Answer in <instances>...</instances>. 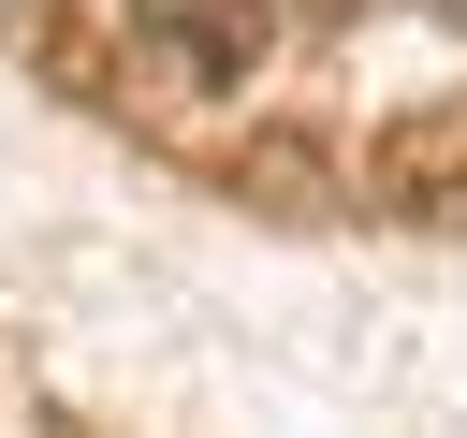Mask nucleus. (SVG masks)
<instances>
[{
  "label": "nucleus",
  "instance_id": "f257e3e1",
  "mask_svg": "<svg viewBox=\"0 0 467 438\" xmlns=\"http://www.w3.org/2000/svg\"><path fill=\"white\" fill-rule=\"evenodd\" d=\"M117 15H131L146 73H175V88H248L277 44V0H117Z\"/></svg>",
  "mask_w": 467,
  "mask_h": 438
},
{
  "label": "nucleus",
  "instance_id": "f03ea898",
  "mask_svg": "<svg viewBox=\"0 0 467 438\" xmlns=\"http://www.w3.org/2000/svg\"><path fill=\"white\" fill-rule=\"evenodd\" d=\"M452 15H467V0H452Z\"/></svg>",
  "mask_w": 467,
  "mask_h": 438
}]
</instances>
